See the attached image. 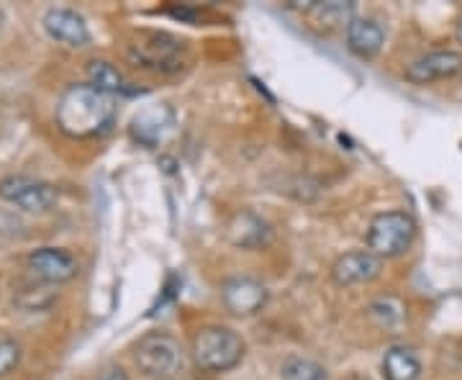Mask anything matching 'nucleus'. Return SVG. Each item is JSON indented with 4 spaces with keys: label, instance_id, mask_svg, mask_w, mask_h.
Listing matches in <instances>:
<instances>
[{
    "label": "nucleus",
    "instance_id": "7ed1b4c3",
    "mask_svg": "<svg viewBox=\"0 0 462 380\" xmlns=\"http://www.w3.org/2000/svg\"><path fill=\"white\" fill-rule=\"evenodd\" d=\"M416 239V221L406 211H383L373 216L367 227V249L375 257L393 260L411 249Z\"/></svg>",
    "mask_w": 462,
    "mask_h": 380
},
{
    "label": "nucleus",
    "instance_id": "9b49d317",
    "mask_svg": "<svg viewBox=\"0 0 462 380\" xmlns=\"http://www.w3.org/2000/svg\"><path fill=\"white\" fill-rule=\"evenodd\" d=\"M29 270H32L36 278L47 283H67L75 278L78 273V263L75 257L65 252V249L57 247H42L33 249L29 255Z\"/></svg>",
    "mask_w": 462,
    "mask_h": 380
},
{
    "label": "nucleus",
    "instance_id": "423d86ee",
    "mask_svg": "<svg viewBox=\"0 0 462 380\" xmlns=\"http://www.w3.org/2000/svg\"><path fill=\"white\" fill-rule=\"evenodd\" d=\"M0 199L16 203L18 209H23L29 214H42V211H50L57 203L60 193L51 182L33 181L26 175H11V178L0 181Z\"/></svg>",
    "mask_w": 462,
    "mask_h": 380
},
{
    "label": "nucleus",
    "instance_id": "6ab92c4d",
    "mask_svg": "<svg viewBox=\"0 0 462 380\" xmlns=\"http://www.w3.org/2000/svg\"><path fill=\"white\" fill-rule=\"evenodd\" d=\"M370 314H373V319H378V324H383V327H396V324L403 321V309L398 306L393 298H380V301H375L370 306Z\"/></svg>",
    "mask_w": 462,
    "mask_h": 380
},
{
    "label": "nucleus",
    "instance_id": "1a4fd4ad",
    "mask_svg": "<svg viewBox=\"0 0 462 380\" xmlns=\"http://www.w3.org/2000/svg\"><path fill=\"white\" fill-rule=\"evenodd\" d=\"M383 270V260L375 257L370 249L365 252H346L337 263L331 264V278L342 288L352 285H365V283L375 281Z\"/></svg>",
    "mask_w": 462,
    "mask_h": 380
},
{
    "label": "nucleus",
    "instance_id": "39448f33",
    "mask_svg": "<svg viewBox=\"0 0 462 380\" xmlns=\"http://www.w3.org/2000/svg\"><path fill=\"white\" fill-rule=\"evenodd\" d=\"M129 57L136 67L154 72H175L182 67V42L170 33H142L129 47Z\"/></svg>",
    "mask_w": 462,
    "mask_h": 380
},
{
    "label": "nucleus",
    "instance_id": "9d476101",
    "mask_svg": "<svg viewBox=\"0 0 462 380\" xmlns=\"http://www.w3.org/2000/svg\"><path fill=\"white\" fill-rule=\"evenodd\" d=\"M42 26L60 44L85 47L90 42V32H88L85 18L80 14H75V11H69V8H50L42 18Z\"/></svg>",
    "mask_w": 462,
    "mask_h": 380
},
{
    "label": "nucleus",
    "instance_id": "dca6fc26",
    "mask_svg": "<svg viewBox=\"0 0 462 380\" xmlns=\"http://www.w3.org/2000/svg\"><path fill=\"white\" fill-rule=\"evenodd\" d=\"M88 85H93L96 90L100 93H106V96H116V93H121L124 90V78H121V72L116 70L111 62H106V60H93V62H88Z\"/></svg>",
    "mask_w": 462,
    "mask_h": 380
},
{
    "label": "nucleus",
    "instance_id": "4468645a",
    "mask_svg": "<svg viewBox=\"0 0 462 380\" xmlns=\"http://www.w3.org/2000/svg\"><path fill=\"white\" fill-rule=\"evenodd\" d=\"M385 44V32L373 18H352L346 26V50L363 60L375 57Z\"/></svg>",
    "mask_w": 462,
    "mask_h": 380
},
{
    "label": "nucleus",
    "instance_id": "f8f14e48",
    "mask_svg": "<svg viewBox=\"0 0 462 380\" xmlns=\"http://www.w3.org/2000/svg\"><path fill=\"white\" fill-rule=\"evenodd\" d=\"M226 236L234 247L260 249L273 239V229L263 216H257L254 211H239V214L231 216Z\"/></svg>",
    "mask_w": 462,
    "mask_h": 380
},
{
    "label": "nucleus",
    "instance_id": "412c9836",
    "mask_svg": "<svg viewBox=\"0 0 462 380\" xmlns=\"http://www.w3.org/2000/svg\"><path fill=\"white\" fill-rule=\"evenodd\" d=\"M457 39L462 42V18H460V23H457Z\"/></svg>",
    "mask_w": 462,
    "mask_h": 380
},
{
    "label": "nucleus",
    "instance_id": "f257e3e1",
    "mask_svg": "<svg viewBox=\"0 0 462 380\" xmlns=\"http://www.w3.org/2000/svg\"><path fill=\"white\" fill-rule=\"evenodd\" d=\"M116 116L114 96H106L93 85H72L57 103V126L72 139L103 134Z\"/></svg>",
    "mask_w": 462,
    "mask_h": 380
},
{
    "label": "nucleus",
    "instance_id": "0eeeda50",
    "mask_svg": "<svg viewBox=\"0 0 462 380\" xmlns=\"http://www.w3.org/2000/svg\"><path fill=\"white\" fill-rule=\"evenodd\" d=\"M462 72V54L455 50H437L413 60L406 67V80L413 85H430L437 80H447Z\"/></svg>",
    "mask_w": 462,
    "mask_h": 380
},
{
    "label": "nucleus",
    "instance_id": "aec40b11",
    "mask_svg": "<svg viewBox=\"0 0 462 380\" xmlns=\"http://www.w3.org/2000/svg\"><path fill=\"white\" fill-rule=\"evenodd\" d=\"M21 363V348L18 342L0 337V375H8L16 365Z\"/></svg>",
    "mask_w": 462,
    "mask_h": 380
},
{
    "label": "nucleus",
    "instance_id": "6e6552de",
    "mask_svg": "<svg viewBox=\"0 0 462 380\" xmlns=\"http://www.w3.org/2000/svg\"><path fill=\"white\" fill-rule=\"evenodd\" d=\"M221 301L229 309L231 314L236 316H252L257 311H263V306L267 303V288L263 283L247 278V275H236L229 278L221 285Z\"/></svg>",
    "mask_w": 462,
    "mask_h": 380
},
{
    "label": "nucleus",
    "instance_id": "ddd939ff",
    "mask_svg": "<svg viewBox=\"0 0 462 380\" xmlns=\"http://www.w3.org/2000/svg\"><path fill=\"white\" fill-rule=\"evenodd\" d=\"M172 129V111L167 106H152L144 108L139 116L132 121L134 142H139L142 147H157L165 134Z\"/></svg>",
    "mask_w": 462,
    "mask_h": 380
},
{
    "label": "nucleus",
    "instance_id": "2eb2a0df",
    "mask_svg": "<svg viewBox=\"0 0 462 380\" xmlns=\"http://www.w3.org/2000/svg\"><path fill=\"white\" fill-rule=\"evenodd\" d=\"M421 360L409 348H391L383 357V378L385 380H419Z\"/></svg>",
    "mask_w": 462,
    "mask_h": 380
},
{
    "label": "nucleus",
    "instance_id": "20e7f679",
    "mask_svg": "<svg viewBox=\"0 0 462 380\" xmlns=\"http://www.w3.org/2000/svg\"><path fill=\"white\" fill-rule=\"evenodd\" d=\"M134 360L147 378L170 380L180 373L182 349L175 337H170L165 331H152L139 339V345L134 349Z\"/></svg>",
    "mask_w": 462,
    "mask_h": 380
},
{
    "label": "nucleus",
    "instance_id": "a211bd4d",
    "mask_svg": "<svg viewBox=\"0 0 462 380\" xmlns=\"http://www.w3.org/2000/svg\"><path fill=\"white\" fill-rule=\"evenodd\" d=\"M316 16L321 23H327V26H339V23H345L349 26V21H352V11H355V5L352 3H339V0H331V3H316L314 8Z\"/></svg>",
    "mask_w": 462,
    "mask_h": 380
},
{
    "label": "nucleus",
    "instance_id": "4be33fe9",
    "mask_svg": "<svg viewBox=\"0 0 462 380\" xmlns=\"http://www.w3.org/2000/svg\"><path fill=\"white\" fill-rule=\"evenodd\" d=\"M0 23H3V14H0Z\"/></svg>",
    "mask_w": 462,
    "mask_h": 380
},
{
    "label": "nucleus",
    "instance_id": "f3484780",
    "mask_svg": "<svg viewBox=\"0 0 462 380\" xmlns=\"http://www.w3.org/2000/svg\"><path fill=\"white\" fill-rule=\"evenodd\" d=\"M327 378V370L309 357H300V355H291L285 363H282V380H324Z\"/></svg>",
    "mask_w": 462,
    "mask_h": 380
},
{
    "label": "nucleus",
    "instance_id": "f03ea898",
    "mask_svg": "<svg viewBox=\"0 0 462 380\" xmlns=\"http://www.w3.org/2000/svg\"><path fill=\"white\" fill-rule=\"evenodd\" d=\"M245 339L229 327H203L193 337V360L200 370L226 373L242 363Z\"/></svg>",
    "mask_w": 462,
    "mask_h": 380
}]
</instances>
